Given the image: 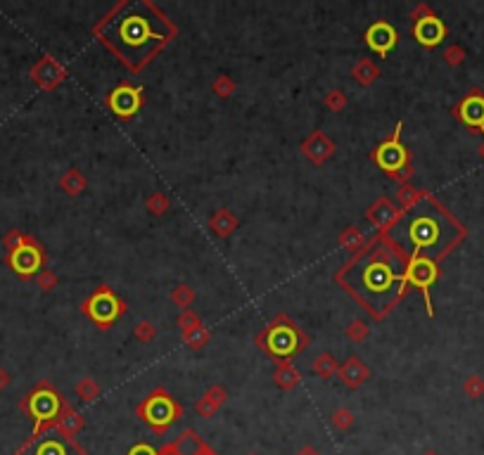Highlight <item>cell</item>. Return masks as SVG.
I'll use <instances>...</instances> for the list:
<instances>
[{"label": "cell", "mask_w": 484, "mask_h": 455, "mask_svg": "<svg viewBox=\"0 0 484 455\" xmlns=\"http://www.w3.org/2000/svg\"><path fill=\"white\" fill-rule=\"evenodd\" d=\"M404 162H406V149L401 147L396 138H394V140H389V143H385L383 147L378 149V164L385 171L401 169V167H404Z\"/></svg>", "instance_id": "30bf717a"}, {"label": "cell", "mask_w": 484, "mask_h": 455, "mask_svg": "<svg viewBox=\"0 0 484 455\" xmlns=\"http://www.w3.org/2000/svg\"><path fill=\"white\" fill-rule=\"evenodd\" d=\"M300 455H318L316 451H311V448H306V451H302Z\"/></svg>", "instance_id": "e0dca14e"}, {"label": "cell", "mask_w": 484, "mask_h": 455, "mask_svg": "<svg viewBox=\"0 0 484 455\" xmlns=\"http://www.w3.org/2000/svg\"><path fill=\"white\" fill-rule=\"evenodd\" d=\"M365 40H368L370 48L385 55L396 43V34L387 27V24H375V27L368 29V36H365Z\"/></svg>", "instance_id": "7c38bea8"}, {"label": "cell", "mask_w": 484, "mask_h": 455, "mask_svg": "<svg viewBox=\"0 0 484 455\" xmlns=\"http://www.w3.org/2000/svg\"><path fill=\"white\" fill-rule=\"evenodd\" d=\"M110 105L117 114L128 116V114H133L138 110V105H141V90H138V88H119V90H114V95H112Z\"/></svg>", "instance_id": "9c48e42d"}, {"label": "cell", "mask_w": 484, "mask_h": 455, "mask_svg": "<svg viewBox=\"0 0 484 455\" xmlns=\"http://www.w3.org/2000/svg\"><path fill=\"white\" fill-rule=\"evenodd\" d=\"M461 116H463V121L470 123V126L484 128V97L482 95L468 97L461 107Z\"/></svg>", "instance_id": "9a60e30c"}, {"label": "cell", "mask_w": 484, "mask_h": 455, "mask_svg": "<svg viewBox=\"0 0 484 455\" xmlns=\"http://www.w3.org/2000/svg\"><path fill=\"white\" fill-rule=\"evenodd\" d=\"M12 266H14V271L22 273V275H31V273L38 271L40 254L34 249V247H19V249L12 254Z\"/></svg>", "instance_id": "5bb4252c"}, {"label": "cell", "mask_w": 484, "mask_h": 455, "mask_svg": "<svg viewBox=\"0 0 484 455\" xmlns=\"http://www.w3.org/2000/svg\"><path fill=\"white\" fill-rule=\"evenodd\" d=\"M157 24L159 19H152V10L143 3H136L123 8V12L112 19L110 27L105 29V36L126 62H141L162 40H167L164 31L154 29Z\"/></svg>", "instance_id": "7a4b0ae2"}, {"label": "cell", "mask_w": 484, "mask_h": 455, "mask_svg": "<svg viewBox=\"0 0 484 455\" xmlns=\"http://www.w3.org/2000/svg\"><path fill=\"white\" fill-rule=\"evenodd\" d=\"M88 311L97 323H110V320H114V315L119 313V304H117V299L112 297L110 292H100L90 302Z\"/></svg>", "instance_id": "ba28073f"}, {"label": "cell", "mask_w": 484, "mask_h": 455, "mask_svg": "<svg viewBox=\"0 0 484 455\" xmlns=\"http://www.w3.org/2000/svg\"><path fill=\"white\" fill-rule=\"evenodd\" d=\"M29 410L38 422H48L60 413V398L55 396L50 389H40V391H36V394L31 396Z\"/></svg>", "instance_id": "8992f818"}, {"label": "cell", "mask_w": 484, "mask_h": 455, "mask_svg": "<svg viewBox=\"0 0 484 455\" xmlns=\"http://www.w3.org/2000/svg\"><path fill=\"white\" fill-rule=\"evenodd\" d=\"M389 237L409 249L413 258L435 261L456 245L461 230L439 206L423 199L396 221V225L389 230Z\"/></svg>", "instance_id": "6da1fadb"}, {"label": "cell", "mask_w": 484, "mask_h": 455, "mask_svg": "<svg viewBox=\"0 0 484 455\" xmlns=\"http://www.w3.org/2000/svg\"><path fill=\"white\" fill-rule=\"evenodd\" d=\"M128 455H157V453H154L147 443H138V446H133L131 451H128Z\"/></svg>", "instance_id": "2e32d148"}, {"label": "cell", "mask_w": 484, "mask_h": 455, "mask_svg": "<svg viewBox=\"0 0 484 455\" xmlns=\"http://www.w3.org/2000/svg\"><path fill=\"white\" fill-rule=\"evenodd\" d=\"M344 282L373 311H385L399 297L404 275L385 258H363L344 273Z\"/></svg>", "instance_id": "3957f363"}, {"label": "cell", "mask_w": 484, "mask_h": 455, "mask_svg": "<svg viewBox=\"0 0 484 455\" xmlns=\"http://www.w3.org/2000/svg\"><path fill=\"white\" fill-rule=\"evenodd\" d=\"M437 278V266L430 258H413L409 266V280L418 284L420 289H427Z\"/></svg>", "instance_id": "52a82bcc"}, {"label": "cell", "mask_w": 484, "mask_h": 455, "mask_svg": "<svg viewBox=\"0 0 484 455\" xmlns=\"http://www.w3.org/2000/svg\"><path fill=\"white\" fill-rule=\"evenodd\" d=\"M269 349L276 356H290L297 349V334L290 328H276L269 334Z\"/></svg>", "instance_id": "8fae6325"}, {"label": "cell", "mask_w": 484, "mask_h": 455, "mask_svg": "<svg viewBox=\"0 0 484 455\" xmlns=\"http://www.w3.org/2000/svg\"><path fill=\"white\" fill-rule=\"evenodd\" d=\"M143 417L154 427V429H167L173 420L178 417V408L173 406V401L169 396H152L143 408Z\"/></svg>", "instance_id": "277c9868"}, {"label": "cell", "mask_w": 484, "mask_h": 455, "mask_svg": "<svg viewBox=\"0 0 484 455\" xmlns=\"http://www.w3.org/2000/svg\"><path fill=\"white\" fill-rule=\"evenodd\" d=\"M415 36L423 45H437L444 38V27L437 17H425L415 24Z\"/></svg>", "instance_id": "4fadbf2b"}, {"label": "cell", "mask_w": 484, "mask_h": 455, "mask_svg": "<svg viewBox=\"0 0 484 455\" xmlns=\"http://www.w3.org/2000/svg\"><path fill=\"white\" fill-rule=\"evenodd\" d=\"M22 455H84V453L71 441H66V439L45 436V439H38L36 443H31Z\"/></svg>", "instance_id": "5b68a950"}]
</instances>
